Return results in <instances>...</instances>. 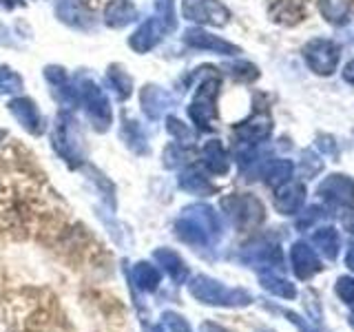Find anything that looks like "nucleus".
Wrapping results in <instances>:
<instances>
[{
    "mask_svg": "<svg viewBox=\"0 0 354 332\" xmlns=\"http://www.w3.org/2000/svg\"><path fill=\"white\" fill-rule=\"evenodd\" d=\"M221 219L208 204H191L175 219V235L193 248H213L221 237Z\"/></svg>",
    "mask_w": 354,
    "mask_h": 332,
    "instance_id": "obj_1",
    "label": "nucleus"
},
{
    "mask_svg": "<svg viewBox=\"0 0 354 332\" xmlns=\"http://www.w3.org/2000/svg\"><path fill=\"white\" fill-rule=\"evenodd\" d=\"M51 144L55 153L69 164V166H82L86 162V144L84 133L80 129V122L69 111H60L55 127L51 133Z\"/></svg>",
    "mask_w": 354,
    "mask_h": 332,
    "instance_id": "obj_2",
    "label": "nucleus"
},
{
    "mask_svg": "<svg viewBox=\"0 0 354 332\" xmlns=\"http://www.w3.org/2000/svg\"><path fill=\"white\" fill-rule=\"evenodd\" d=\"M191 293L199 304L217 306V308H246L252 304V295L243 288H228L208 275H195L188 282Z\"/></svg>",
    "mask_w": 354,
    "mask_h": 332,
    "instance_id": "obj_3",
    "label": "nucleus"
},
{
    "mask_svg": "<svg viewBox=\"0 0 354 332\" xmlns=\"http://www.w3.org/2000/svg\"><path fill=\"white\" fill-rule=\"evenodd\" d=\"M75 89H77V104L84 107V113L91 120L93 129L97 133H106L111 124H113V109H111L104 89L88 75H77Z\"/></svg>",
    "mask_w": 354,
    "mask_h": 332,
    "instance_id": "obj_4",
    "label": "nucleus"
},
{
    "mask_svg": "<svg viewBox=\"0 0 354 332\" xmlns=\"http://www.w3.org/2000/svg\"><path fill=\"white\" fill-rule=\"evenodd\" d=\"M219 86H221V80L217 73L206 75L204 80L197 84L191 104L186 107L188 120L193 122L197 131H213L215 129Z\"/></svg>",
    "mask_w": 354,
    "mask_h": 332,
    "instance_id": "obj_5",
    "label": "nucleus"
},
{
    "mask_svg": "<svg viewBox=\"0 0 354 332\" xmlns=\"http://www.w3.org/2000/svg\"><path fill=\"white\" fill-rule=\"evenodd\" d=\"M221 210L230 219V224L239 230H252L266 219V206L259 197L250 193H230L221 197Z\"/></svg>",
    "mask_w": 354,
    "mask_h": 332,
    "instance_id": "obj_6",
    "label": "nucleus"
},
{
    "mask_svg": "<svg viewBox=\"0 0 354 332\" xmlns=\"http://www.w3.org/2000/svg\"><path fill=\"white\" fill-rule=\"evenodd\" d=\"M304 60L310 66V71L317 75H332L337 71L341 60V47L335 40L328 38H313L304 44Z\"/></svg>",
    "mask_w": 354,
    "mask_h": 332,
    "instance_id": "obj_7",
    "label": "nucleus"
},
{
    "mask_svg": "<svg viewBox=\"0 0 354 332\" xmlns=\"http://www.w3.org/2000/svg\"><path fill=\"white\" fill-rule=\"evenodd\" d=\"M239 259L243 264L252 266V268L272 270V268H281L283 266V252L277 241H272L268 237H254L241 246Z\"/></svg>",
    "mask_w": 354,
    "mask_h": 332,
    "instance_id": "obj_8",
    "label": "nucleus"
},
{
    "mask_svg": "<svg viewBox=\"0 0 354 332\" xmlns=\"http://www.w3.org/2000/svg\"><path fill=\"white\" fill-rule=\"evenodd\" d=\"M182 16L197 25L226 27L230 22V9L221 0H182Z\"/></svg>",
    "mask_w": 354,
    "mask_h": 332,
    "instance_id": "obj_9",
    "label": "nucleus"
},
{
    "mask_svg": "<svg viewBox=\"0 0 354 332\" xmlns=\"http://www.w3.org/2000/svg\"><path fill=\"white\" fill-rule=\"evenodd\" d=\"M317 195L332 208H352L354 180L346 173H332L317 186Z\"/></svg>",
    "mask_w": 354,
    "mask_h": 332,
    "instance_id": "obj_10",
    "label": "nucleus"
},
{
    "mask_svg": "<svg viewBox=\"0 0 354 332\" xmlns=\"http://www.w3.org/2000/svg\"><path fill=\"white\" fill-rule=\"evenodd\" d=\"M7 109H9V113L16 118L18 124L27 133H31V136H42V133L47 131V118L42 116L36 100L20 95V98L9 100Z\"/></svg>",
    "mask_w": 354,
    "mask_h": 332,
    "instance_id": "obj_11",
    "label": "nucleus"
},
{
    "mask_svg": "<svg viewBox=\"0 0 354 332\" xmlns=\"http://www.w3.org/2000/svg\"><path fill=\"white\" fill-rule=\"evenodd\" d=\"M184 42L191 49L210 51V53H217V55H239L241 53V49L237 47L235 42L224 40L221 36H215V33H210L206 29H199V27L186 29L184 31Z\"/></svg>",
    "mask_w": 354,
    "mask_h": 332,
    "instance_id": "obj_12",
    "label": "nucleus"
},
{
    "mask_svg": "<svg viewBox=\"0 0 354 332\" xmlns=\"http://www.w3.org/2000/svg\"><path fill=\"white\" fill-rule=\"evenodd\" d=\"M272 133V118L268 113H252L235 127V140L241 147H257Z\"/></svg>",
    "mask_w": 354,
    "mask_h": 332,
    "instance_id": "obj_13",
    "label": "nucleus"
},
{
    "mask_svg": "<svg viewBox=\"0 0 354 332\" xmlns=\"http://www.w3.org/2000/svg\"><path fill=\"white\" fill-rule=\"evenodd\" d=\"M44 80L51 86V95L55 98V102L64 109H75L77 107V89L75 82L69 80V75L58 64L44 66Z\"/></svg>",
    "mask_w": 354,
    "mask_h": 332,
    "instance_id": "obj_14",
    "label": "nucleus"
},
{
    "mask_svg": "<svg viewBox=\"0 0 354 332\" xmlns=\"http://www.w3.org/2000/svg\"><path fill=\"white\" fill-rule=\"evenodd\" d=\"M55 16H58V20L64 22V25L80 29V31H88L95 25L93 9L88 7L84 0H60V3L55 5Z\"/></svg>",
    "mask_w": 354,
    "mask_h": 332,
    "instance_id": "obj_15",
    "label": "nucleus"
},
{
    "mask_svg": "<svg viewBox=\"0 0 354 332\" xmlns=\"http://www.w3.org/2000/svg\"><path fill=\"white\" fill-rule=\"evenodd\" d=\"M166 33L169 31L162 25V20L158 16H151L133 31V36L129 38V47L136 53H149L164 40Z\"/></svg>",
    "mask_w": 354,
    "mask_h": 332,
    "instance_id": "obj_16",
    "label": "nucleus"
},
{
    "mask_svg": "<svg viewBox=\"0 0 354 332\" xmlns=\"http://www.w3.org/2000/svg\"><path fill=\"white\" fill-rule=\"evenodd\" d=\"M175 98L158 84H144L140 89V107L149 120H160L166 111L173 109Z\"/></svg>",
    "mask_w": 354,
    "mask_h": 332,
    "instance_id": "obj_17",
    "label": "nucleus"
},
{
    "mask_svg": "<svg viewBox=\"0 0 354 332\" xmlns=\"http://www.w3.org/2000/svg\"><path fill=\"white\" fill-rule=\"evenodd\" d=\"M290 264L292 270L299 279H313L317 273L324 270V266L319 261V255L315 248H310V243L306 241H295L290 248Z\"/></svg>",
    "mask_w": 354,
    "mask_h": 332,
    "instance_id": "obj_18",
    "label": "nucleus"
},
{
    "mask_svg": "<svg viewBox=\"0 0 354 332\" xmlns=\"http://www.w3.org/2000/svg\"><path fill=\"white\" fill-rule=\"evenodd\" d=\"M306 202V186L297 180H288L274 188V208L281 215H297Z\"/></svg>",
    "mask_w": 354,
    "mask_h": 332,
    "instance_id": "obj_19",
    "label": "nucleus"
},
{
    "mask_svg": "<svg viewBox=\"0 0 354 332\" xmlns=\"http://www.w3.org/2000/svg\"><path fill=\"white\" fill-rule=\"evenodd\" d=\"M268 16L277 25L292 27L306 18V3L304 0H270Z\"/></svg>",
    "mask_w": 354,
    "mask_h": 332,
    "instance_id": "obj_20",
    "label": "nucleus"
},
{
    "mask_svg": "<svg viewBox=\"0 0 354 332\" xmlns=\"http://www.w3.org/2000/svg\"><path fill=\"white\" fill-rule=\"evenodd\" d=\"M104 25L111 29H124L138 20V7L133 0H111L104 7Z\"/></svg>",
    "mask_w": 354,
    "mask_h": 332,
    "instance_id": "obj_21",
    "label": "nucleus"
},
{
    "mask_svg": "<svg viewBox=\"0 0 354 332\" xmlns=\"http://www.w3.org/2000/svg\"><path fill=\"white\" fill-rule=\"evenodd\" d=\"M202 164L210 175H226L230 169V158L219 140H208L202 147Z\"/></svg>",
    "mask_w": 354,
    "mask_h": 332,
    "instance_id": "obj_22",
    "label": "nucleus"
},
{
    "mask_svg": "<svg viewBox=\"0 0 354 332\" xmlns=\"http://www.w3.org/2000/svg\"><path fill=\"white\" fill-rule=\"evenodd\" d=\"M153 259L162 266V270L171 277L175 284H186L188 282V266L186 261L171 248H158L153 252Z\"/></svg>",
    "mask_w": 354,
    "mask_h": 332,
    "instance_id": "obj_23",
    "label": "nucleus"
},
{
    "mask_svg": "<svg viewBox=\"0 0 354 332\" xmlns=\"http://www.w3.org/2000/svg\"><path fill=\"white\" fill-rule=\"evenodd\" d=\"M313 243L319 248V252L324 255L326 259L335 261L339 257L341 237H339L337 228H332V226H317L315 232H313Z\"/></svg>",
    "mask_w": 354,
    "mask_h": 332,
    "instance_id": "obj_24",
    "label": "nucleus"
},
{
    "mask_svg": "<svg viewBox=\"0 0 354 332\" xmlns=\"http://www.w3.org/2000/svg\"><path fill=\"white\" fill-rule=\"evenodd\" d=\"M106 84L120 102H127L133 95V77L122 64H111L106 69Z\"/></svg>",
    "mask_w": 354,
    "mask_h": 332,
    "instance_id": "obj_25",
    "label": "nucleus"
},
{
    "mask_svg": "<svg viewBox=\"0 0 354 332\" xmlns=\"http://www.w3.org/2000/svg\"><path fill=\"white\" fill-rule=\"evenodd\" d=\"M133 284L144 293H155L162 284V270L158 266H153L151 261H138L131 270Z\"/></svg>",
    "mask_w": 354,
    "mask_h": 332,
    "instance_id": "obj_26",
    "label": "nucleus"
},
{
    "mask_svg": "<svg viewBox=\"0 0 354 332\" xmlns=\"http://www.w3.org/2000/svg\"><path fill=\"white\" fill-rule=\"evenodd\" d=\"M317 5L330 25L343 27L352 18V0H317Z\"/></svg>",
    "mask_w": 354,
    "mask_h": 332,
    "instance_id": "obj_27",
    "label": "nucleus"
},
{
    "mask_svg": "<svg viewBox=\"0 0 354 332\" xmlns=\"http://www.w3.org/2000/svg\"><path fill=\"white\" fill-rule=\"evenodd\" d=\"M177 184H180L182 191L191 193V195H213L215 193L213 182H210L208 177L202 171H197V169H186V171H182Z\"/></svg>",
    "mask_w": 354,
    "mask_h": 332,
    "instance_id": "obj_28",
    "label": "nucleus"
},
{
    "mask_svg": "<svg viewBox=\"0 0 354 332\" xmlns=\"http://www.w3.org/2000/svg\"><path fill=\"white\" fill-rule=\"evenodd\" d=\"M259 284L263 290H268L274 297H281V299H295L297 297V288L292 282H288L286 277L274 275L272 270H261L259 273Z\"/></svg>",
    "mask_w": 354,
    "mask_h": 332,
    "instance_id": "obj_29",
    "label": "nucleus"
},
{
    "mask_svg": "<svg viewBox=\"0 0 354 332\" xmlns=\"http://www.w3.org/2000/svg\"><path fill=\"white\" fill-rule=\"evenodd\" d=\"M292 173H295V164L290 160H270L261 171L263 182L272 188L281 186L288 180H292Z\"/></svg>",
    "mask_w": 354,
    "mask_h": 332,
    "instance_id": "obj_30",
    "label": "nucleus"
},
{
    "mask_svg": "<svg viewBox=\"0 0 354 332\" xmlns=\"http://www.w3.org/2000/svg\"><path fill=\"white\" fill-rule=\"evenodd\" d=\"M122 138H124L127 147L131 151H136L140 155H144L149 151V144H147V136H144L142 127L138 124L136 120H129L124 118V127H122Z\"/></svg>",
    "mask_w": 354,
    "mask_h": 332,
    "instance_id": "obj_31",
    "label": "nucleus"
},
{
    "mask_svg": "<svg viewBox=\"0 0 354 332\" xmlns=\"http://www.w3.org/2000/svg\"><path fill=\"white\" fill-rule=\"evenodd\" d=\"M191 158H193V151L188 149V144L175 142L171 147H166L164 151V166L166 169H177V166L191 162Z\"/></svg>",
    "mask_w": 354,
    "mask_h": 332,
    "instance_id": "obj_32",
    "label": "nucleus"
},
{
    "mask_svg": "<svg viewBox=\"0 0 354 332\" xmlns=\"http://www.w3.org/2000/svg\"><path fill=\"white\" fill-rule=\"evenodd\" d=\"M25 89L22 75L14 71L11 66H0V95H14Z\"/></svg>",
    "mask_w": 354,
    "mask_h": 332,
    "instance_id": "obj_33",
    "label": "nucleus"
},
{
    "mask_svg": "<svg viewBox=\"0 0 354 332\" xmlns=\"http://www.w3.org/2000/svg\"><path fill=\"white\" fill-rule=\"evenodd\" d=\"M226 73L230 77H235L237 82H254L259 77V69L252 62L239 60V62H230L226 64Z\"/></svg>",
    "mask_w": 354,
    "mask_h": 332,
    "instance_id": "obj_34",
    "label": "nucleus"
},
{
    "mask_svg": "<svg viewBox=\"0 0 354 332\" xmlns=\"http://www.w3.org/2000/svg\"><path fill=\"white\" fill-rule=\"evenodd\" d=\"M155 7V16L162 20V25L166 31H175L177 29V18H175V0H153Z\"/></svg>",
    "mask_w": 354,
    "mask_h": 332,
    "instance_id": "obj_35",
    "label": "nucleus"
},
{
    "mask_svg": "<svg viewBox=\"0 0 354 332\" xmlns=\"http://www.w3.org/2000/svg\"><path fill=\"white\" fill-rule=\"evenodd\" d=\"M166 131H169V136L180 144H191L195 140V133L191 131V127L184 124L182 120H177L173 116L166 118Z\"/></svg>",
    "mask_w": 354,
    "mask_h": 332,
    "instance_id": "obj_36",
    "label": "nucleus"
},
{
    "mask_svg": "<svg viewBox=\"0 0 354 332\" xmlns=\"http://www.w3.org/2000/svg\"><path fill=\"white\" fill-rule=\"evenodd\" d=\"M155 332H193V330L180 313H164L160 328H155Z\"/></svg>",
    "mask_w": 354,
    "mask_h": 332,
    "instance_id": "obj_37",
    "label": "nucleus"
},
{
    "mask_svg": "<svg viewBox=\"0 0 354 332\" xmlns=\"http://www.w3.org/2000/svg\"><path fill=\"white\" fill-rule=\"evenodd\" d=\"M335 293L343 304L352 306L354 304V277H350V275L339 277L337 284H335Z\"/></svg>",
    "mask_w": 354,
    "mask_h": 332,
    "instance_id": "obj_38",
    "label": "nucleus"
},
{
    "mask_svg": "<svg viewBox=\"0 0 354 332\" xmlns=\"http://www.w3.org/2000/svg\"><path fill=\"white\" fill-rule=\"evenodd\" d=\"M321 169H324V162L315 153V151H304L301 153V173L306 177H315Z\"/></svg>",
    "mask_w": 354,
    "mask_h": 332,
    "instance_id": "obj_39",
    "label": "nucleus"
},
{
    "mask_svg": "<svg viewBox=\"0 0 354 332\" xmlns=\"http://www.w3.org/2000/svg\"><path fill=\"white\" fill-rule=\"evenodd\" d=\"M272 310L274 313H279V315H283L290 324L299 330V332H321V330H317V328H313L308 324V321L299 315V313H295V310H288V308H277V306H272Z\"/></svg>",
    "mask_w": 354,
    "mask_h": 332,
    "instance_id": "obj_40",
    "label": "nucleus"
},
{
    "mask_svg": "<svg viewBox=\"0 0 354 332\" xmlns=\"http://www.w3.org/2000/svg\"><path fill=\"white\" fill-rule=\"evenodd\" d=\"M324 217V208H319V206H310L306 213H304V217H299V221H297V226L299 228H308L310 224H315L317 219H321Z\"/></svg>",
    "mask_w": 354,
    "mask_h": 332,
    "instance_id": "obj_41",
    "label": "nucleus"
},
{
    "mask_svg": "<svg viewBox=\"0 0 354 332\" xmlns=\"http://www.w3.org/2000/svg\"><path fill=\"white\" fill-rule=\"evenodd\" d=\"M317 142H319V147L324 149V151H328V153H332V155H337V144H332V138H330V136H321Z\"/></svg>",
    "mask_w": 354,
    "mask_h": 332,
    "instance_id": "obj_42",
    "label": "nucleus"
},
{
    "mask_svg": "<svg viewBox=\"0 0 354 332\" xmlns=\"http://www.w3.org/2000/svg\"><path fill=\"white\" fill-rule=\"evenodd\" d=\"M343 228L354 235V208H348V213L343 215Z\"/></svg>",
    "mask_w": 354,
    "mask_h": 332,
    "instance_id": "obj_43",
    "label": "nucleus"
},
{
    "mask_svg": "<svg viewBox=\"0 0 354 332\" xmlns=\"http://www.w3.org/2000/svg\"><path fill=\"white\" fill-rule=\"evenodd\" d=\"M343 80L354 86V60H350V62L346 64V69H343Z\"/></svg>",
    "mask_w": 354,
    "mask_h": 332,
    "instance_id": "obj_44",
    "label": "nucleus"
},
{
    "mask_svg": "<svg viewBox=\"0 0 354 332\" xmlns=\"http://www.w3.org/2000/svg\"><path fill=\"white\" fill-rule=\"evenodd\" d=\"M202 332H230L226 328H221L217 324H210V321H206V324H202Z\"/></svg>",
    "mask_w": 354,
    "mask_h": 332,
    "instance_id": "obj_45",
    "label": "nucleus"
},
{
    "mask_svg": "<svg viewBox=\"0 0 354 332\" xmlns=\"http://www.w3.org/2000/svg\"><path fill=\"white\" fill-rule=\"evenodd\" d=\"M346 266L354 273V243H352L350 250H348V255H346Z\"/></svg>",
    "mask_w": 354,
    "mask_h": 332,
    "instance_id": "obj_46",
    "label": "nucleus"
},
{
    "mask_svg": "<svg viewBox=\"0 0 354 332\" xmlns=\"http://www.w3.org/2000/svg\"><path fill=\"white\" fill-rule=\"evenodd\" d=\"M348 324H350V328L354 330V310H352V313H350V319H348Z\"/></svg>",
    "mask_w": 354,
    "mask_h": 332,
    "instance_id": "obj_47",
    "label": "nucleus"
},
{
    "mask_svg": "<svg viewBox=\"0 0 354 332\" xmlns=\"http://www.w3.org/2000/svg\"><path fill=\"white\" fill-rule=\"evenodd\" d=\"M259 332H274V330H259Z\"/></svg>",
    "mask_w": 354,
    "mask_h": 332,
    "instance_id": "obj_48",
    "label": "nucleus"
}]
</instances>
